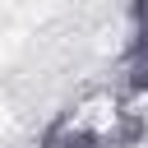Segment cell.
<instances>
[{
	"instance_id": "6da1fadb",
	"label": "cell",
	"mask_w": 148,
	"mask_h": 148,
	"mask_svg": "<svg viewBox=\"0 0 148 148\" xmlns=\"http://www.w3.org/2000/svg\"><path fill=\"white\" fill-rule=\"evenodd\" d=\"M143 139L139 106L116 83H83L51 111L37 148H125Z\"/></svg>"
},
{
	"instance_id": "7a4b0ae2",
	"label": "cell",
	"mask_w": 148,
	"mask_h": 148,
	"mask_svg": "<svg viewBox=\"0 0 148 148\" xmlns=\"http://www.w3.org/2000/svg\"><path fill=\"white\" fill-rule=\"evenodd\" d=\"M116 74L125 92H148V42H130L116 60Z\"/></svg>"
}]
</instances>
